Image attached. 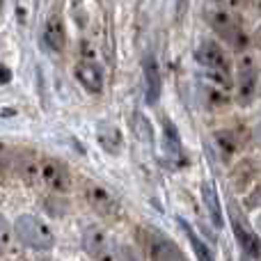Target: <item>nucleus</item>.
I'll use <instances>...</instances> for the list:
<instances>
[{
	"label": "nucleus",
	"instance_id": "20e7f679",
	"mask_svg": "<svg viewBox=\"0 0 261 261\" xmlns=\"http://www.w3.org/2000/svg\"><path fill=\"white\" fill-rule=\"evenodd\" d=\"M147 245H149V254H151L153 261H186L179 245L167 239L163 231H156V229L149 231Z\"/></svg>",
	"mask_w": 261,
	"mask_h": 261
},
{
	"label": "nucleus",
	"instance_id": "f3484780",
	"mask_svg": "<svg viewBox=\"0 0 261 261\" xmlns=\"http://www.w3.org/2000/svg\"><path fill=\"white\" fill-rule=\"evenodd\" d=\"M202 197H204V204H206L208 213H211L213 222L216 227H222V208H220V202H218V193L211 184H204L202 186Z\"/></svg>",
	"mask_w": 261,
	"mask_h": 261
},
{
	"label": "nucleus",
	"instance_id": "aec40b11",
	"mask_svg": "<svg viewBox=\"0 0 261 261\" xmlns=\"http://www.w3.org/2000/svg\"><path fill=\"white\" fill-rule=\"evenodd\" d=\"M9 243H12V227L9 222L0 216V250H7Z\"/></svg>",
	"mask_w": 261,
	"mask_h": 261
},
{
	"label": "nucleus",
	"instance_id": "f03ea898",
	"mask_svg": "<svg viewBox=\"0 0 261 261\" xmlns=\"http://www.w3.org/2000/svg\"><path fill=\"white\" fill-rule=\"evenodd\" d=\"M204 18H206V23L227 41V44H231L234 48H245L248 37H245L243 28H241V21L229 12V9L208 7L206 12H204Z\"/></svg>",
	"mask_w": 261,
	"mask_h": 261
},
{
	"label": "nucleus",
	"instance_id": "f8f14e48",
	"mask_svg": "<svg viewBox=\"0 0 261 261\" xmlns=\"http://www.w3.org/2000/svg\"><path fill=\"white\" fill-rule=\"evenodd\" d=\"M44 41H46V46H48L50 50H55V53H60V50L64 48V44H67L64 23H62V18H60L58 14H53V16L46 18V23H44Z\"/></svg>",
	"mask_w": 261,
	"mask_h": 261
},
{
	"label": "nucleus",
	"instance_id": "6ab92c4d",
	"mask_svg": "<svg viewBox=\"0 0 261 261\" xmlns=\"http://www.w3.org/2000/svg\"><path fill=\"white\" fill-rule=\"evenodd\" d=\"M245 3H248V0H208V7H213V9H229V12H234V9L243 7Z\"/></svg>",
	"mask_w": 261,
	"mask_h": 261
},
{
	"label": "nucleus",
	"instance_id": "4468645a",
	"mask_svg": "<svg viewBox=\"0 0 261 261\" xmlns=\"http://www.w3.org/2000/svg\"><path fill=\"white\" fill-rule=\"evenodd\" d=\"M99 144L108 153H119V149L124 147L122 133H119L113 124H101L99 126Z\"/></svg>",
	"mask_w": 261,
	"mask_h": 261
},
{
	"label": "nucleus",
	"instance_id": "a211bd4d",
	"mask_svg": "<svg viewBox=\"0 0 261 261\" xmlns=\"http://www.w3.org/2000/svg\"><path fill=\"white\" fill-rule=\"evenodd\" d=\"M213 140H216V147L222 158H231L236 153V149H239L236 135L231 133V130H218V133L213 135Z\"/></svg>",
	"mask_w": 261,
	"mask_h": 261
},
{
	"label": "nucleus",
	"instance_id": "7ed1b4c3",
	"mask_svg": "<svg viewBox=\"0 0 261 261\" xmlns=\"http://www.w3.org/2000/svg\"><path fill=\"white\" fill-rule=\"evenodd\" d=\"M85 197L101 216L106 218H119V202L115 199V195L108 188H103L101 184H87L85 186Z\"/></svg>",
	"mask_w": 261,
	"mask_h": 261
},
{
	"label": "nucleus",
	"instance_id": "393cba45",
	"mask_svg": "<svg viewBox=\"0 0 261 261\" xmlns=\"http://www.w3.org/2000/svg\"><path fill=\"white\" fill-rule=\"evenodd\" d=\"M252 41H254V46H257V48L261 50V25L257 28V30H254V35H252Z\"/></svg>",
	"mask_w": 261,
	"mask_h": 261
},
{
	"label": "nucleus",
	"instance_id": "5701e85b",
	"mask_svg": "<svg viewBox=\"0 0 261 261\" xmlns=\"http://www.w3.org/2000/svg\"><path fill=\"white\" fill-rule=\"evenodd\" d=\"M9 156H12V151L7 149V144L0 142V165H5V163L9 161Z\"/></svg>",
	"mask_w": 261,
	"mask_h": 261
},
{
	"label": "nucleus",
	"instance_id": "412c9836",
	"mask_svg": "<svg viewBox=\"0 0 261 261\" xmlns=\"http://www.w3.org/2000/svg\"><path fill=\"white\" fill-rule=\"evenodd\" d=\"M117 261H142V259H140V254L135 252L133 248H128V245H122V248L117 250Z\"/></svg>",
	"mask_w": 261,
	"mask_h": 261
},
{
	"label": "nucleus",
	"instance_id": "1a4fd4ad",
	"mask_svg": "<svg viewBox=\"0 0 261 261\" xmlns=\"http://www.w3.org/2000/svg\"><path fill=\"white\" fill-rule=\"evenodd\" d=\"M83 248L92 254V257H108L110 250H113V243H110V236L103 227H87L83 231Z\"/></svg>",
	"mask_w": 261,
	"mask_h": 261
},
{
	"label": "nucleus",
	"instance_id": "bb28decb",
	"mask_svg": "<svg viewBox=\"0 0 261 261\" xmlns=\"http://www.w3.org/2000/svg\"><path fill=\"white\" fill-rule=\"evenodd\" d=\"M0 9H3V0H0Z\"/></svg>",
	"mask_w": 261,
	"mask_h": 261
},
{
	"label": "nucleus",
	"instance_id": "0eeeda50",
	"mask_svg": "<svg viewBox=\"0 0 261 261\" xmlns=\"http://www.w3.org/2000/svg\"><path fill=\"white\" fill-rule=\"evenodd\" d=\"M73 76L81 83V87H85V92L101 94V90H103V73H101L99 64H94L92 60H81L73 67Z\"/></svg>",
	"mask_w": 261,
	"mask_h": 261
},
{
	"label": "nucleus",
	"instance_id": "cd10ccee",
	"mask_svg": "<svg viewBox=\"0 0 261 261\" xmlns=\"http://www.w3.org/2000/svg\"><path fill=\"white\" fill-rule=\"evenodd\" d=\"M259 227H261V216H259Z\"/></svg>",
	"mask_w": 261,
	"mask_h": 261
},
{
	"label": "nucleus",
	"instance_id": "b1692460",
	"mask_svg": "<svg viewBox=\"0 0 261 261\" xmlns=\"http://www.w3.org/2000/svg\"><path fill=\"white\" fill-rule=\"evenodd\" d=\"M188 3H190V0H176V18H181L186 14V9H188Z\"/></svg>",
	"mask_w": 261,
	"mask_h": 261
},
{
	"label": "nucleus",
	"instance_id": "39448f33",
	"mask_svg": "<svg viewBox=\"0 0 261 261\" xmlns=\"http://www.w3.org/2000/svg\"><path fill=\"white\" fill-rule=\"evenodd\" d=\"M41 184L53 193H64L69 188V170L58 158H41Z\"/></svg>",
	"mask_w": 261,
	"mask_h": 261
},
{
	"label": "nucleus",
	"instance_id": "9d476101",
	"mask_svg": "<svg viewBox=\"0 0 261 261\" xmlns=\"http://www.w3.org/2000/svg\"><path fill=\"white\" fill-rule=\"evenodd\" d=\"M142 76H144V94H147V103L153 106L161 96V69L153 55H147L142 60Z\"/></svg>",
	"mask_w": 261,
	"mask_h": 261
},
{
	"label": "nucleus",
	"instance_id": "9b49d317",
	"mask_svg": "<svg viewBox=\"0 0 261 261\" xmlns=\"http://www.w3.org/2000/svg\"><path fill=\"white\" fill-rule=\"evenodd\" d=\"M231 229H234V236L239 241V245L243 248V252L252 259H259L261 261V239L254 234L252 229L243 225L239 218H231Z\"/></svg>",
	"mask_w": 261,
	"mask_h": 261
},
{
	"label": "nucleus",
	"instance_id": "f257e3e1",
	"mask_svg": "<svg viewBox=\"0 0 261 261\" xmlns=\"http://www.w3.org/2000/svg\"><path fill=\"white\" fill-rule=\"evenodd\" d=\"M14 236L32 250H50L55 241L53 229L41 218L32 216V213H21L14 220Z\"/></svg>",
	"mask_w": 261,
	"mask_h": 261
},
{
	"label": "nucleus",
	"instance_id": "dca6fc26",
	"mask_svg": "<svg viewBox=\"0 0 261 261\" xmlns=\"http://www.w3.org/2000/svg\"><path fill=\"white\" fill-rule=\"evenodd\" d=\"M179 222H181V227H184L186 236H188L190 245H193V250H195V257H197V261H216V257H213V252H211V248H208V245L204 243V241L199 239L197 234H195V231H193V227H190L186 220H179Z\"/></svg>",
	"mask_w": 261,
	"mask_h": 261
},
{
	"label": "nucleus",
	"instance_id": "ddd939ff",
	"mask_svg": "<svg viewBox=\"0 0 261 261\" xmlns=\"http://www.w3.org/2000/svg\"><path fill=\"white\" fill-rule=\"evenodd\" d=\"M16 170L25 184H30V186L41 184V158H37L32 151H25L18 156Z\"/></svg>",
	"mask_w": 261,
	"mask_h": 261
},
{
	"label": "nucleus",
	"instance_id": "4be33fe9",
	"mask_svg": "<svg viewBox=\"0 0 261 261\" xmlns=\"http://www.w3.org/2000/svg\"><path fill=\"white\" fill-rule=\"evenodd\" d=\"M9 81H12V71L5 64H0V85H7Z\"/></svg>",
	"mask_w": 261,
	"mask_h": 261
},
{
	"label": "nucleus",
	"instance_id": "a878e982",
	"mask_svg": "<svg viewBox=\"0 0 261 261\" xmlns=\"http://www.w3.org/2000/svg\"><path fill=\"white\" fill-rule=\"evenodd\" d=\"M254 140H257V144H259V149H261V124L254 128Z\"/></svg>",
	"mask_w": 261,
	"mask_h": 261
},
{
	"label": "nucleus",
	"instance_id": "2eb2a0df",
	"mask_svg": "<svg viewBox=\"0 0 261 261\" xmlns=\"http://www.w3.org/2000/svg\"><path fill=\"white\" fill-rule=\"evenodd\" d=\"M163 147L172 158L181 156V135L170 119H163Z\"/></svg>",
	"mask_w": 261,
	"mask_h": 261
},
{
	"label": "nucleus",
	"instance_id": "423d86ee",
	"mask_svg": "<svg viewBox=\"0 0 261 261\" xmlns=\"http://www.w3.org/2000/svg\"><path fill=\"white\" fill-rule=\"evenodd\" d=\"M195 60L208 71H229V62H227L225 50L213 41H202L195 50Z\"/></svg>",
	"mask_w": 261,
	"mask_h": 261
},
{
	"label": "nucleus",
	"instance_id": "6e6552de",
	"mask_svg": "<svg viewBox=\"0 0 261 261\" xmlns=\"http://www.w3.org/2000/svg\"><path fill=\"white\" fill-rule=\"evenodd\" d=\"M257 90V71H254V60L243 55L239 60V101L248 106Z\"/></svg>",
	"mask_w": 261,
	"mask_h": 261
}]
</instances>
